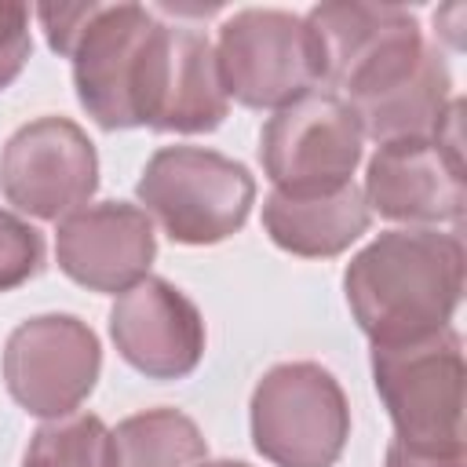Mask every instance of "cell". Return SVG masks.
<instances>
[{"mask_svg": "<svg viewBox=\"0 0 467 467\" xmlns=\"http://www.w3.org/2000/svg\"><path fill=\"white\" fill-rule=\"evenodd\" d=\"M252 445L274 467H332L350 438L339 379L317 361H281L263 372L248 405Z\"/></svg>", "mask_w": 467, "mask_h": 467, "instance_id": "obj_5", "label": "cell"}, {"mask_svg": "<svg viewBox=\"0 0 467 467\" xmlns=\"http://www.w3.org/2000/svg\"><path fill=\"white\" fill-rule=\"evenodd\" d=\"M55 259L80 288L120 296L150 274L157 259V234L139 204L99 201L58 223Z\"/></svg>", "mask_w": 467, "mask_h": 467, "instance_id": "obj_13", "label": "cell"}, {"mask_svg": "<svg viewBox=\"0 0 467 467\" xmlns=\"http://www.w3.org/2000/svg\"><path fill=\"white\" fill-rule=\"evenodd\" d=\"M102 372V347L88 321L73 314H36L15 325L4 343L7 394L40 420L80 409Z\"/></svg>", "mask_w": 467, "mask_h": 467, "instance_id": "obj_10", "label": "cell"}, {"mask_svg": "<svg viewBox=\"0 0 467 467\" xmlns=\"http://www.w3.org/2000/svg\"><path fill=\"white\" fill-rule=\"evenodd\" d=\"M0 190L18 212L62 223L99 190V153L69 117H36L0 150Z\"/></svg>", "mask_w": 467, "mask_h": 467, "instance_id": "obj_11", "label": "cell"}, {"mask_svg": "<svg viewBox=\"0 0 467 467\" xmlns=\"http://www.w3.org/2000/svg\"><path fill=\"white\" fill-rule=\"evenodd\" d=\"M223 88L248 109H281L321 88V55L310 26L277 7H244L219 26Z\"/></svg>", "mask_w": 467, "mask_h": 467, "instance_id": "obj_6", "label": "cell"}, {"mask_svg": "<svg viewBox=\"0 0 467 467\" xmlns=\"http://www.w3.org/2000/svg\"><path fill=\"white\" fill-rule=\"evenodd\" d=\"M372 223L365 193L347 182L321 193H281L270 190L263 201V230L270 241L303 259H332L347 252Z\"/></svg>", "mask_w": 467, "mask_h": 467, "instance_id": "obj_15", "label": "cell"}, {"mask_svg": "<svg viewBox=\"0 0 467 467\" xmlns=\"http://www.w3.org/2000/svg\"><path fill=\"white\" fill-rule=\"evenodd\" d=\"M463 244L434 226L383 230L343 270L358 328L376 343H405L449 328L463 299Z\"/></svg>", "mask_w": 467, "mask_h": 467, "instance_id": "obj_1", "label": "cell"}, {"mask_svg": "<svg viewBox=\"0 0 467 467\" xmlns=\"http://www.w3.org/2000/svg\"><path fill=\"white\" fill-rule=\"evenodd\" d=\"M29 55H33L29 7L15 0H0V91L18 80Z\"/></svg>", "mask_w": 467, "mask_h": 467, "instance_id": "obj_20", "label": "cell"}, {"mask_svg": "<svg viewBox=\"0 0 467 467\" xmlns=\"http://www.w3.org/2000/svg\"><path fill=\"white\" fill-rule=\"evenodd\" d=\"M230 95L223 88L215 47L204 33L190 26H161L150 99H146V128L201 135L215 131L226 120Z\"/></svg>", "mask_w": 467, "mask_h": 467, "instance_id": "obj_14", "label": "cell"}, {"mask_svg": "<svg viewBox=\"0 0 467 467\" xmlns=\"http://www.w3.org/2000/svg\"><path fill=\"white\" fill-rule=\"evenodd\" d=\"M339 91L361 135L376 142L431 139L452 106V73L441 51L423 40V29H412L365 62Z\"/></svg>", "mask_w": 467, "mask_h": 467, "instance_id": "obj_7", "label": "cell"}, {"mask_svg": "<svg viewBox=\"0 0 467 467\" xmlns=\"http://www.w3.org/2000/svg\"><path fill=\"white\" fill-rule=\"evenodd\" d=\"M361 124L336 91H310L274 109L259 135L263 171L281 193H321L347 186L361 164Z\"/></svg>", "mask_w": 467, "mask_h": 467, "instance_id": "obj_9", "label": "cell"}, {"mask_svg": "<svg viewBox=\"0 0 467 467\" xmlns=\"http://www.w3.org/2000/svg\"><path fill=\"white\" fill-rule=\"evenodd\" d=\"M117 354L146 379H182L204 358V317L197 303L164 277H142L109 310Z\"/></svg>", "mask_w": 467, "mask_h": 467, "instance_id": "obj_12", "label": "cell"}, {"mask_svg": "<svg viewBox=\"0 0 467 467\" xmlns=\"http://www.w3.org/2000/svg\"><path fill=\"white\" fill-rule=\"evenodd\" d=\"M208 441L179 409H146L109 431V467H201Z\"/></svg>", "mask_w": 467, "mask_h": 467, "instance_id": "obj_17", "label": "cell"}, {"mask_svg": "<svg viewBox=\"0 0 467 467\" xmlns=\"http://www.w3.org/2000/svg\"><path fill=\"white\" fill-rule=\"evenodd\" d=\"M201 467H248V463H241V460H204Z\"/></svg>", "mask_w": 467, "mask_h": 467, "instance_id": "obj_22", "label": "cell"}, {"mask_svg": "<svg viewBox=\"0 0 467 467\" xmlns=\"http://www.w3.org/2000/svg\"><path fill=\"white\" fill-rule=\"evenodd\" d=\"M139 204L175 244H219L234 237L255 204L252 171L204 146H161L139 175Z\"/></svg>", "mask_w": 467, "mask_h": 467, "instance_id": "obj_4", "label": "cell"}, {"mask_svg": "<svg viewBox=\"0 0 467 467\" xmlns=\"http://www.w3.org/2000/svg\"><path fill=\"white\" fill-rule=\"evenodd\" d=\"M463 102L452 99L445 124L431 139H390L379 142L365 171V204L390 223H460L467 204L463 175V139H460Z\"/></svg>", "mask_w": 467, "mask_h": 467, "instance_id": "obj_8", "label": "cell"}, {"mask_svg": "<svg viewBox=\"0 0 467 467\" xmlns=\"http://www.w3.org/2000/svg\"><path fill=\"white\" fill-rule=\"evenodd\" d=\"M303 22L310 26L317 55H321V84H332V88H343L387 44L420 29V22L409 7L361 4V0L317 4L306 11Z\"/></svg>", "mask_w": 467, "mask_h": 467, "instance_id": "obj_16", "label": "cell"}, {"mask_svg": "<svg viewBox=\"0 0 467 467\" xmlns=\"http://www.w3.org/2000/svg\"><path fill=\"white\" fill-rule=\"evenodd\" d=\"M463 339L452 325L372 347V383L394 423V441L463 452Z\"/></svg>", "mask_w": 467, "mask_h": 467, "instance_id": "obj_3", "label": "cell"}, {"mask_svg": "<svg viewBox=\"0 0 467 467\" xmlns=\"http://www.w3.org/2000/svg\"><path fill=\"white\" fill-rule=\"evenodd\" d=\"M47 47L73 62L77 102L106 131L146 128L161 18L142 4H40Z\"/></svg>", "mask_w": 467, "mask_h": 467, "instance_id": "obj_2", "label": "cell"}, {"mask_svg": "<svg viewBox=\"0 0 467 467\" xmlns=\"http://www.w3.org/2000/svg\"><path fill=\"white\" fill-rule=\"evenodd\" d=\"M22 467H109V427L95 412L47 420L29 438Z\"/></svg>", "mask_w": 467, "mask_h": 467, "instance_id": "obj_18", "label": "cell"}, {"mask_svg": "<svg viewBox=\"0 0 467 467\" xmlns=\"http://www.w3.org/2000/svg\"><path fill=\"white\" fill-rule=\"evenodd\" d=\"M383 467H467V449L463 452H445V449H416L405 441L387 445Z\"/></svg>", "mask_w": 467, "mask_h": 467, "instance_id": "obj_21", "label": "cell"}, {"mask_svg": "<svg viewBox=\"0 0 467 467\" xmlns=\"http://www.w3.org/2000/svg\"><path fill=\"white\" fill-rule=\"evenodd\" d=\"M44 266V237L22 215L0 208V292L36 277Z\"/></svg>", "mask_w": 467, "mask_h": 467, "instance_id": "obj_19", "label": "cell"}]
</instances>
